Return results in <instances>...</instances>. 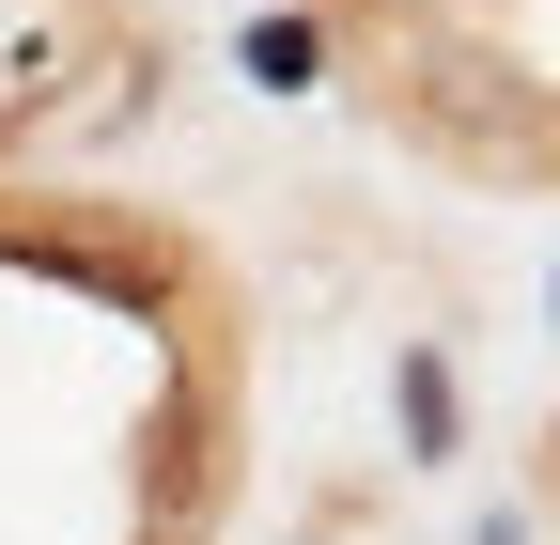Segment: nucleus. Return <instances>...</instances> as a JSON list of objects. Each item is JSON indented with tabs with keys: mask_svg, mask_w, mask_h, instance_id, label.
I'll use <instances>...</instances> for the list:
<instances>
[{
	"mask_svg": "<svg viewBox=\"0 0 560 545\" xmlns=\"http://www.w3.org/2000/svg\"><path fill=\"white\" fill-rule=\"evenodd\" d=\"M405 437H420V467L452 452V374H436V359H405Z\"/></svg>",
	"mask_w": 560,
	"mask_h": 545,
	"instance_id": "nucleus-1",
	"label": "nucleus"
},
{
	"mask_svg": "<svg viewBox=\"0 0 560 545\" xmlns=\"http://www.w3.org/2000/svg\"><path fill=\"white\" fill-rule=\"evenodd\" d=\"M312 62H327L312 16H265V32H249V79H312Z\"/></svg>",
	"mask_w": 560,
	"mask_h": 545,
	"instance_id": "nucleus-2",
	"label": "nucleus"
}]
</instances>
